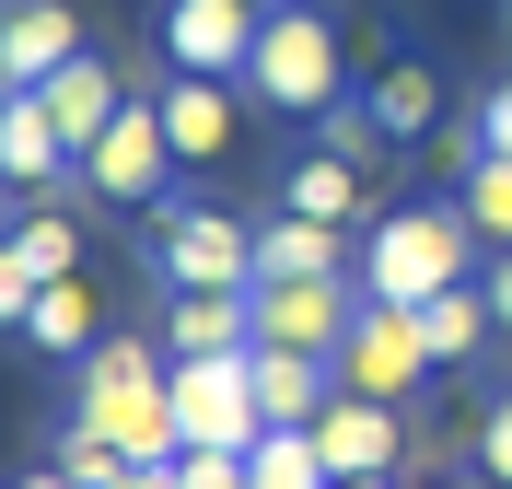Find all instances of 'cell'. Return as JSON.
Segmentation results:
<instances>
[{"mask_svg":"<svg viewBox=\"0 0 512 489\" xmlns=\"http://www.w3.org/2000/svg\"><path fill=\"white\" fill-rule=\"evenodd\" d=\"M70 420H94L128 466H175V455H187V420H175V350H152V338H94V350H82Z\"/></svg>","mask_w":512,"mask_h":489,"instance_id":"cell-1","label":"cell"},{"mask_svg":"<svg viewBox=\"0 0 512 489\" xmlns=\"http://www.w3.org/2000/svg\"><path fill=\"white\" fill-rule=\"evenodd\" d=\"M478 245H489V233L466 222V198H454V210H384L373 245H361V292L419 315V303H443V292L478 280Z\"/></svg>","mask_w":512,"mask_h":489,"instance_id":"cell-2","label":"cell"},{"mask_svg":"<svg viewBox=\"0 0 512 489\" xmlns=\"http://www.w3.org/2000/svg\"><path fill=\"white\" fill-rule=\"evenodd\" d=\"M338 82H350L338 70V24H326L315 0H280L268 35H256V59H245V94L280 105V117H326V105H350Z\"/></svg>","mask_w":512,"mask_h":489,"instance_id":"cell-3","label":"cell"},{"mask_svg":"<svg viewBox=\"0 0 512 489\" xmlns=\"http://www.w3.org/2000/svg\"><path fill=\"white\" fill-rule=\"evenodd\" d=\"M419 373H443L431 338H419V315H408V303H361V326L338 338V396H384V408H408Z\"/></svg>","mask_w":512,"mask_h":489,"instance_id":"cell-4","label":"cell"},{"mask_svg":"<svg viewBox=\"0 0 512 489\" xmlns=\"http://www.w3.org/2000/svg\"><path fill=\"white\" fill-rule=\"evenodd\" d=\"M175 420H187V443H222V455H256L268 443V408H256V350L233 361H175Z\"/></svg>","mask_w":512,"mask_h":489,"instance_id":"cell-5","label":"cell"},{"mask_svg":"<svg viewBox=\"0 0 512 489\" xmlns=\"http://www.w3.org/2000/svg\"><path fill=\"white\" fill-rule=\"evenodd\" d=\"M175 175H187V163H175V129H163V94H128L117 129L82 152V187L94 198H163Z\"/></svg>","mask_w":512,"mask_h":489,"instance_id":"cell-6","label":"cell"},{"mask_svg":"<svg viewBox=\"0 0 512 489\" xmlns=\"http://www.w3.org/2000/svg\"><path fill=\"white\" fill-rule=\"evenodd\" d=\"M256 35H268V0H163V70H198V82H245Z\"/></svg>","mask_w":512,"mask_h":489,"instance_id":"cell-7","label":"cell"},{"mask_svg":"<svg viewBox=\"0 0 512 489\" xmlns=\"http://www.w3.org/2000/svg\"><path fill=\"white\" fill-rule=\"evenodd\" d=\"M163 280L175 292H256V222H233V210H163Z\"/></svg>","mask_w":512,"mask_h":489,"instance_id":"cell-8","label":"cell"},{"mask_svg":"<svg viewBox=\"0 0 512 489\" xmlns=\"http://www.w3.org/2000/svg\"><path fill=\"white\" fill-rule=\"evenodd\" d=\"M361 303L373 292H350V280H256V338H268V350L338 361V338L361 326Z\"/></svg>","mask_w":512,"mask_h":489,"instance_id":"cell-9","label":"cell"},{"mask_svg":"<svg viewBox=\"0 0 512 489\" xmlns=\"http://www.w3.org/2000/svg\"><path fill=\"white\" fill-rule=\"evenodd\" d=\"M315 443H326V466H338V489H373V478H396L408 420H396L384 396H338V408L315 420Z\"/></svg>","mask_w":512,"mask_h":489,"instance_id":"cell-10","label":"cell"},{"mask_svg":"<svg viewBox=\"0 0 512 489\" xmlns=\"http://www.w3.org/2000/svg\"><path fill=\"white\" fill-rule=\"evenodd\" d=\"M70 257H82V233H70L59 210H24V222H12V245H0V315L24 326V303L47 292V280H70Z\"/></svg>","mask_w":512,"mask_h":489,"instance_id":"cell-11","label":"cell"},{"mask_svg":"<svg viewBox=\"0 0 512 489\" xmlns=\"http://www.w3.org/2000/svg\"><path fill=\"white\" fill-rule=\"evenodd\" d=\"M163 350H175V361H233V350H256V292H175Z\"/></svg>","mask_w":512,"mask_h":489,"instance_id":"cell-12","label":"cell"},{"mask_svg":"<svg viewBox=\"0 0 512 489\" xmlns=\"http://www.w3.org/2000/svg\"><path fill=\"white\" fill-rule=\"evenodd\" d=\"M280 210H303V222H361V210H373V163L303 140V163L280 175Z\"/></svg>","mask_w":512,"mask_h":489,"instance_id":"cell-13","label":"cell"},{"mask_svg":"<svg viewBox=\"0 0 512 489\" xmlns=\"http://www.w3.org/2000/svg\"><path fill=\"white\" fill-rule=\"evenodd\" d=\"M82 59V24H70V0H12V24H0V70H12V94H35L47 70Z\"/></svg>","mask_w":512,"mask_h":489,"instance_id":"cell-14","label":"cell"},{"mask_svg":"<svg viewBox=\"0 0 512 489\" xmlns=\"http://www.w3.org/2000/svg\"><path fill=\"white\" fill-rule=\"evenodd\" d=\"M35 105L59 117V140H70V152H94V140L117 129L128 82H117V70H105V59H70V70H47V82H35Z\"/></svg>","mask_w":512,"mask_h":489,"instance_id":"cell-15","label":"cell"},{"mask_svg":"<svg viewBox=\"0 0 512 489\" xmlns=\"http://www.w3.org/2000/svg\"><path fill=\"white\" fill-rule=\"evenodd\" d=\"M163 129H175V163H222L233 152V82L163 70Z\"/></svg>","mask_w":512,"mask_h":489,"instance_id":"cell-16","label":"cell"},{"mask_svg":"<svg viewBox=\"0 0 512 489\" xmlns=\"http://www.w3.org/2000/svg\"><path fill=\"white\" fill-rule=\"evenodd\" d=\"M0 175H12V187H59V175H82V152L59 140V117H47L35 94L0 105Z\"/></svg>","mask_w":512,"mask_h":489,"instance_id":"cell-17","label":"cell"},{"mask_svg":"<svg viewBox=\"0 0 512 489\" xmlns=\"http://www.w3.org/2000/svg\"><path fill=\"white\" fill-rule=\"evenodd\" d=\"M338 233H350V222H303V210L256 222V280H338V268H350Z\"/></svg>","mask_w":512,"mask_h":489,"instance_id":"cell-18","label":"cell"},{"mask_svg":"<svg viewBox=\"0 0 512 489\" xmlns=\"http://www.w3.org/2000/svg\"><path fill=\"white\" fill-rule=\"evenodd\" d=\"M12 338H24V350H94V292H82V268H70V280H47V292L24 303V326H12Z\"/></svg>","mask_w":512,"mask_h":489,"instance_id":"cell-19","label":"cell"},{"mask_svg":"<svg viewBox=\"0 0 512 489\" xmlns=\"http://www.w3.org/2000/svg\"><path fill=\"white\" fill-rule=\"evenodd\" d=\"M419 338H431V361H478L489 338H501V315H489V280H466V292L419 303Z\"/></svg>","mask_w":512,"mask_h":489,"instance_id":"cell-20","label":"cell"},{"mask_svg":"<svg viewBox=\"0 0 512 489\" xmlns=\"http://www.w3.org/2000/svg\"><path fill=\"white\" fill-rule=\"evenodd\" d=\"M361 105H373V117H384V129H396V140H419V129H431V117H443V82H431V70H419V59H396V70H384V82H373V94H361Z\"/></svg>","mask_w":512,"mask_h":489,"instance_id":"cell-21","label":"cell"},{"mask_svg":"<svg viewBox=\"0 0 512 489\" xmlns=\"http://www.w3.org/2000/svg\"><path fill=\"white\" fill-rule=\"evenodd\" d=\"M466 222L489 233V257L512 245V163H501V152H478V163H466Z\"/></svg>","mask_w":512,"mask_h":489,"instance_id":"cell-22","label":"cell"},{"mask_svg":"<svg viewBox=\"0 0 512 489\" xmlns=\"http://www.w3.org/2000/svg\"><path fill=\"white\" fill-rule=\"evenodd\" d=\"M59 478H70V489H117V478H128V455L105 443L94 420H70V431H59Z\"/></svg>","mask_w":512,"mask_h":489,"instance_id":"cell-23","label":"cell"},{"mask_svg":"<svg viewBox=\"0 0 512 489\" xmlns=\"http://www.w3.org/2000/svg\"><path fill=\"white\" fill-rule=\"evenodd\" d=\"M315 140H326V152H350V163H384V140H396V129H384L373 105H326Z\"/></svg>","mask_w":512,"mask_h":489,"instance_id":"cell-24","label":"cell"},{"mask_svg":"<svg viewBox=\"0 0 512 489\" xmlns=\"http://www.w3.org/2000/svg\"><path fill=\"white\" fill-rule=\"evenodd\" d=\"M175 478H187V489H256V466L222 455V443H187V455H175Z\"/></svg>","mask_w":512,"mask_h":489,"instance_id":"cell-25","label":"cell"},{"mask_svg":"<svg viewBox=\"0 0 512 489\" xmlns=\"http://www.w3.org/2000/svg\"><path fill=\"white\" fill-rule=\"evenodd\" d=\"M478 466L512 489V396H489V420H478Z\"/></svg>","mask_w":512,"mask_h":489,"instance_id":"cell-26","label":"cell"},{"mask_svg":"<svg viewBox=\"0 0 512 489\" xmlns=\"http://www.w3.org/2000/svg\"><path fill=\"white\" fill-rule=\"evenodd\" d=\"M478 140H489V152H501V163H512V82H501V94H489V105H478Z\"/></svg>","mask_w":512,"mask_h":489,"instance_id":"cell-27","label":"cell"},{"mask_svg":"<svg viewBox=\"0 0 512 489\" xmlns=\"http://www.w3.org/2000/svg\"><path fill=\"white\" fill-rule=\"evenodd\" d=\"M489 315H501V338H512V245H501V268H489Z\"/></svg>","mask_w":512,"mask_h":489,"instance_id":"cell-28","label":"cell"},{"mask_svg":"<svg viewBox=\"0 0 512 489\" xmlns=\"http://www.w3.org/2000/svg\"><path fill=\"white\" fill-rule=\"evenodd\" d=\"M117 489H187V478H175V466H128Z\"/></svg>","mask_w":512,"mask_h":489,"instance_id":"cell-29","label":"cell"},{"mask_svg":"<svg viewBox=\"0 0 512 489\" xmlns=\"http://www.w3.org/2000/svg\"><path fill=\"white\" fill-rule=\"evenodd\" d=\"M373 489H431V478H373Z\"/></svg>","mask_w":512,"mask_h":489,"instance_id":"cell-30","label":"cell"},{"mask_svg":"<svg viewBox=\"0 0 512 489\" xmlns=\"http://www.w3.org/2000/svg\"><path fill=\"white\" fill-rule=\"evenodd\" d=\"M24 489H70V478H24Z\"/></svg>","mask_w":512,"mask_h":489,"instance_id":"cell-31","label":"cell"}]
</instances>
